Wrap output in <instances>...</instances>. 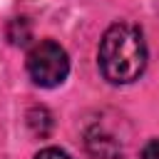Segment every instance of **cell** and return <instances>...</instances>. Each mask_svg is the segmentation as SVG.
<instances>
[{
    "label": "cell",
    "instance_id": "7a4b0ae2",
    "mask_svg": "<svg viewBox=\"0 0 159 159\" xmlns=\"http://www.w3.org/2000/svg\"><path fill=\"white\" fill-rule=\"evenodd\" d=\"M27 75L37 87H57L70 75V57L55 40H40L27 52Z\"/></svg>",
    "mask_w": 159,
    "mask_h": 159
},
{
    "label": "cell",
    "instance_id": "6da1fadb",
    "mask_svg": "<svg viewBox=\"0 0 159 159\" xmlns=\"http://www.w3.org/2000/svg\"><path fill=\"white\" fill-rule=\"evenodd\" d=\"M99 72L112 84H129L142 77L147 67V42L137 25L114 22L99 40Z\"/></svg>",
    "mask_w": 159,
    "mask_h": 159
},
{
    "label": "cell",
    "instance_id": "5b68a950",
    "mask_svg": "<svg viewBox=\"0 0 159 159\" xmlns=\"http://www.w3.org/2000/svg\"><path fill=\"white\" fill-rule=\"evenodd\" d=\"M142 159H159V139H149L142 149Z\"/></svg>",
    "mask_w": 159,
    "mask_h": 159
},
{
    "label": "cell",
    "instance_id": "3957f363",
    "mask_svg": "<svg viewBox=\"0 0 159 159\" xmlns=\"http://www.w3.org/2000/svg\"><path fill=\"white\" fill-rule=\"evenodd\" d=\"M30 37H32V27H30V20L27 17H15L7 25V40L12 45H27Z\"/></svg>",
    "mask_w": 159,
    "mask_h": 159
},
{
    "label": "cell",
    "instance_id": "277c9868",
    "mask_svg": "<svg viewBox=\"0 0 159 159\" xmlns=\"http://www.w3.org/2000/svg\"><path fill=\"white\" fill-rule=\"evenodd\" d=\"M35 159H72L67 152H62V149H57V147H45V149H40L37 154H35Z\"/></svg>",
    "mask_w": 159,
    "mask_h": 159
}]
</instances>
